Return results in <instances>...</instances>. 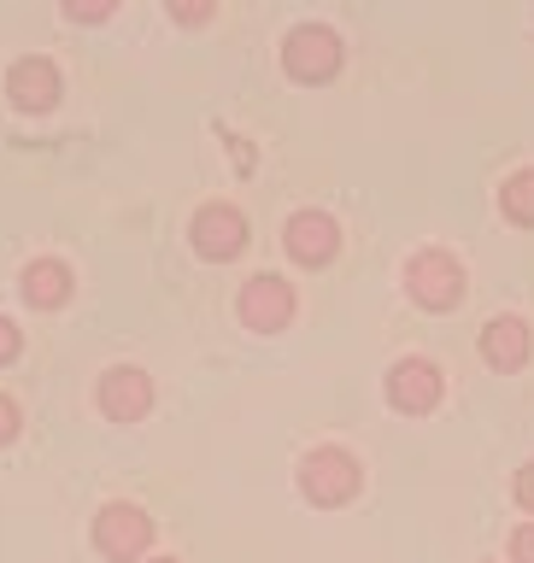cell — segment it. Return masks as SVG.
<instances>
[{"label": "cell", "instance_id": "cell-9", "mask_svg": "<svg viewBox=\"0 0 534 563\" xmlns=\"http://www.w3.org/2000/svg\"><path fill=\"white\" fill-rule=\"evenodd\" d=\"M7 95L18 112H53L59 106V65L53 59H18L7 70Z\"/></svg>", "mask_w": 534, "mask_h": 563}, {"label": "cell", "instance_id": "cell-20", "mask_svg": "<svg viewBox=\"0 0 534 563\" xmlns=\"http://www.w3.org/2000/svg\"><path fill=\"white\" fill-rule=\"evenodd\" d=\"M148 563H183V558H148Z\"/></svg>", "mask_w": 534, "mask_h": 563}, {"label": "cell", "instance_id": "cell-15", "mask_svg": "<svg viewBox=\"0 0 534 563\" xmlns=\"http://www.w3.org/2000/svg\"><path fill=\"white\" fill-rule=\"evenodd\" d=\"M171 18H176V24H206L211 0H171Z\"/></svg>", "mask_w": 534, "mask_h": 563}, {"label": "cell", "instance_id": "cell-6", "mask_svg": "<svg viewBox=\"0 0 534 563\" xmlns=\"http://www.w3.org/2000/svg\"><path fill=\"white\" fill-rule=\"evenodd\" d=\"M388 405L405 417H423L440 405V369L429 358H400L394 369H388Z\"/></svg>", "mask_w": 534, "mask_h": 563}, {"label": "cell", "instance_id": "cell-13", "mask_svg": "<svg viewBox=\"0 0 534 563\" xmlns=\"http://www.w3.org/2000/svg\"><path fill=\"white\" fill-rule=\"evenodd\" d=\"M500 206H505V218H511V223L534 229V170L505 176V188H500Z\"/></svg>", "mask_w": 534, "mask_h": 563}, {"label": "cell", "instance_id": "cell-17", "mask_svg": "<svg viewBox=\"0 0 534 563\" xmlns=\"http://www.w3.org/2000/svg\"><path fill=\"white\" fill-rule=\"evenodd\" d=\"M511 563H534V522H523L511 534Z\"/></svg>", "mask_w": 534, "mask_h": 563}, {"label": "cell", "instance_id": "cell-5", "mask_svg": "<svg viewBox=\"0 0 534 563\" xmlns=\"http://www.w3.org/2000/svg\"><path fill=\"white\" fill-rule=\"evenodd\" d=\"M288 317H294V288L288 282L271 276V271L247 276V288H241V323L247 329L271 334V329H288Z\"/></svg>", "mask_w": 534, "mask_h": 563}, {"label": "cell", "instance_id": "cell-8", "mask_svg": "<svg viewBox=\"0 0 534 563\" xmlns=\"http://www.w3.org/2000/svg\"><path fill=\"white\" fill-rule=\"evenodd\" d=\"M148 405H153V382H148V369L118 364V369H106V376H100V411L112 417V422H135V417H148Z\"/></svg>", "mask_w": 534, "mask_h": 563}, {"label": "cell", "instance_id": "cell-1", "mask_svg": "<svg viewBox=\"0 0 534 563\" xmlns=\"http://www.w3.org/2000/svg\"><path fill=\"white\" fill-rule=\"evenodd\" d=\"M359 482H364V470L347 446H317V452H306V464H299V493H306L312 505H347L352 493H359Z\"/></svg>", "mask_w": 534, "mask_h": 563}, {"label": "cell", "instance_id": "cell-2", "mask_svg": "<svg viewBox=\"0 0 534 563\" xmlns=\"http://www.w3.org/2000/svg\"><path fill=\"white\" fill-rule=\"evenodd\" d=\"M405 288H412L417 306L453 311L458 299H465V264H458L453 253H440V246H429V253H417L412 264H405Z\"/></svg>", "mask_w": 534, "mask_h": 563}, {"label": "cell", "instance_id": "cell-18", "mask_svg": "<svg viewBox=\"0 0 534 563\" xmlns=\"http://www.w3.org/2000/svg\"><path fill=\"white\" fill-rule=\"evenodd\" d=\"M511 493H517V505H523V510H534V464H523V470H517Z\"/></svg>", "mask_w": 534, "mask_h": 563}, {"label": "cell", "instance_id": "cell-11", "mask_svg": "<svg viewBox=\"0 0 534 563\" xmlns=\"http://www.w3.org/2000/svg\"><path fill=\"white\" fill-rule=\"evenodd\" d=\"M482 358L493 369H523L528 364V323L523 317H493L482 329Z\"/></svg>", "mask_w": 534, "mask_h": 563}, {"label": "cell", "instance_id": "cell-10", "mask_svg": "<svg viewBox=\"0 0 534 563\" xmlns=\"http://www.w3.org/2000/svg\"><path fill=\"white\" fill-rule=\"evenodd\" d=\"M282 241H288V253L299 264H329L335 246H341V229H335L329 211H294L288 229H282Z\"/></svg>", "mask_w": 534, "mask_h": 563}, {"label": "cell", "instance_id": "cell-4", "mask_svg": "<svg viewBox=\"0 0 534 563\" xmlns=\"http://www.w3.org/2000/svg\"><path fill=\"white\" fill-rule=\"evenodd\" d=\"M95 545L106 558L130 563V558H141L153 545V517L141 505H106L95 517Z\"/></svg>", "mask_w": 534, "mask_h": 563}, {"label": "cell", "instance_id": "cell-7", "mask_svg": "<svg viewBox=\"0 0 534 563\" xmlns=\"http://www.w3.org/2000/svg\"><path fill=\"white\" fill-rule=\"evenodd\" d=\"M247 246V218L236 206H200L194 211V253L211 258V264H224V258H236Z\"/></svg>", "mask_w": 534, "mask_h": 563}, {"label": "cell", "instance_id": "cell-3", "mask_svg": "<svg viewBox=\"0 0 534 563\" xmlns=\"http://www.w3.org/2000/svg\"><path fill=\"white\" fill-rule=\"evenodd\" d=\"M282 65H288L294 82H324L341 70V35L324 30V24H299V30H288V42H282Z\"/></svg>", "mask_w": 534, "mask_h": 563}, {"label": "cell", "instance_id": "cell-14", "mask_svg": "<svg viewBox=\"0 0 534 563\" xmlns=\"http://www.w3.org/2000/svg\"><path fill=\"white\" fill-rule=\"evenodd\" d=\"M65 18H77V24H95V18H112V0H70Z\"/></svg>", "mask_w": 534, "mask_h": 563}, {"label": "cell", "instance_id": "cell-12", "mask_svg": "<svg viewBox=\"0 0 534 563\" xmlns=\"http://www.w3.org/2000/svg\"><path fill=\"white\" fill-rule=\"evenodd\" d=\"M24 299L35 311H59L70 299V264L65 258H35L24 264Z\"/></svg>", "mask_w": 534, "mask_h": 563}, {"label": "cell", "instance_id": "cell-16", "mask_svg": "<svg viewBox=\"0 0 534 563\" xmlns=\"http://www.w3.org/2000/svg\"><path fill=\"white\" fill-rule=\"evenodd\" d=\"M18 346H24V334H18L12 317H0V364H12V358H18Z\"/></svg>", "mask_w": 534, "mask_h": 563}, {"label": "cell", "instance_id": "cell-19", "mask_svg": "<svg viewBox=\"0 0 534 563\" xmlns=\"http://www.w3.org/2000/svg\"><path fill=\"white\" fill-rule=\"evenodd\" d=\"M18 422H24V417H18V405H12L7 394H0V446H7V440L18 434Z\"/></svg>", "mask_w": 534, "mask_h": 563}]
</instances>
